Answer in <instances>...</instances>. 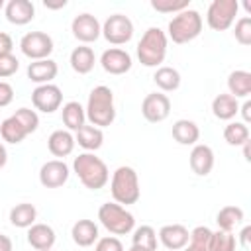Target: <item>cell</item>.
<instances>
[{
    "label": "cell",
    "instance_id": "obj_12",
    "mask_svg": "<svg viewBox=\"0 0 251 251\" xmlns=\"http://www.w3.org/2000/svg\"><path fill=\"white\" fill-rule=\"evenodd\" d=\"M141 114L151 124H159V122L167 120L169 114H171V100H169V96L163 94V92L147 94L143 98V102H141Z\"/></svg>",
    "mask_w": 251,
    "mask_h": 251
},
{
    "label": "cell",
    "instance_id": "obj_4",
    "mask_svg": "<svg viewBox=\"0 0 251 251\" xmlns=\"http://www.w3.org/2000/svg\"><path fill=\"white\" fill-rule=\"evenodd\" d=\"M202 16L198 10H192V8H186L178 14L173 16V20L169 22L167 25V39H171L173 43H188L192 39H196L202 31Z\"/></svg>",
    "mask_w": 251,
    "mask_h": 251
},
{
    "label": "cell",
    "instance_id": "obj_50",
    "mask_svg": "<svg viewBox=\"0 0 251 251\" xmlns=\"http://www.w3.org/2000/svg\"><path fill=\"white\" fill-rule=\"evenodd\" d=\"M129 251H147V249H143V247H137V245H131V247H129Z\"/></svg>",
    "mask_w": 251,
    "mask_h": 251
},
{
    "label": "cell",
    "instance_id": "obj_40",
    "mask_svg": "<svg viewBox=\"0 0 251 251\" xmlns=\"http://www.w3.org/2000/svg\"><path fill=\"white\" fill-rule=\"evenodd\" d=\"M94 251H124V245L116 235H106V237H98Z\"/></svg>",
    "mask_w": 251,
    "mask_h": 251
},
{
    "label": "cell",
    "instance_id": "obj_44",
    "mask_svg": "<svg viewBox=\"0 0 251 251\" xmlns=\"http://www.w3.org/2000/svg\"><path fill=\"white\" fill-rule=\"evenodd\" d=\"M249 237H251V226H245V227L241 229V233H239V243H241L243 249L249 247Z\"/></svg>",
    "mask_w": 251,
    "mask_h": 251
},
{
    "label": "cell",
    "instance_id": "obj_37",
    "mask_svg": "<svg viewBox=\"0 0 251 251\" xmlns=\"http://www.w3.org/2000/svg\"><path fill=\"white\" fill-rule=\"evenodd\" d=\"M233 35H235V41L241 43V45H251V18L249 16H243L235 22V29H233Z\"/></svg>",
    "mask_w": 251,
    "mask_h": 251
},
{
    "label": "cell",
    "instance_id": "obj_23",
    "mask_svg": "<svg viewBox=\"0 0 251 251\" xmlns=\"http://www.w3.org/2000/svg\"><path fill=\"white\" fill-rule=\"evenodd\" d=\"M75 143H78L82 149H86L88 153H92V151H96V149H100L102 147V143H104V131L100 129V127H96V126H82L80 129H76L75 131Z\"/></svg>",
    "mask_w": 251,
    "mask_h": 251
},
{
    "label": "cell",
    "instance_id": "obj_8",
    "mask_svg": "<svg viewBox=\"0 0 251 251\" xmlns=\"http://www.w3.org/2000/svg\"><path fill=\"white\" fill-rule=\"evenodd\" d=\"M102 35L112 45H124L133 37V22L124 14H112L102 24Z\"/></svg>",
    "mask_w": 251,
    "mask_h": 251
},
{
    "label": "cell",
    "instance_id": "obj_15",
    "mask_svg": "<svg viewBox=\"0 0 251 251\" xmlns=\"http://www.w3.org/2000/svg\"><path fill=\"white\" fill-rule=\"evenodd\" d=\"M190 231L182 224H169L159 229V241L169 249V251H178L188 245Z\"/></svg>",
    "mask_w": 251,
    "mask_h": 251
},
{
    "label": "cell",
    "instance_id": "obj_16",
    "mask_svg": "<svg viewBox=\"0 0 251 251\" xmlns=\"http://www.w3.org/2000/svg\"><path fill=\"white\" fill-rule=\"evenodd\" d=\"M6 20L14 25H25L35 18V6L31 0H10L4 6Z\"/></svg>",
    "mask_w": 251,
    "mask_h": 251
},
{
    "label": "cell",
    "instance_id": "obj_46",
    "mask_svg": "<svg viewBox=\"0 0 251 251\" xmlns=\"http://www.w3.org/2000/svg\"><path fill=\"white\" fill-rule=\"evenodd\" d=\"M43 6L49 8V10H59V8H65V6H67V0H57V2H53V0H43Z\"/></svg>",
    "mask_w": 251,
    "mask_h": 251
},
{
    "label": "cell",
    "instance_id": "obj_34",
    "mask_svg": "<svg viewBox=\"0 0 251 251\" xmlns=\"http://www.w3.org/2000/svg\"><path fill=\"white\" fill-rule=\"evenodd\" d=\"M235 235L231 231L218 229L212 233V239L208 243V251H235Z\"/></svg>",
    "mask_w": 251,
    "mask_h": 251
},
{
    "label": "cell",
    "instance_id": "obj_28",
    "mask_svg": "<svg viewBox=\"0 0 251 251\" xmlns=\"http://www.w3.org/2000/svg\"><path fill=\"white\" fill-rule=\"evenodd\" d=\"M37 220V210L33 204L29 202H22V204H16L12 210H10V224L14 227H22V229H27L35 224Z\"/></svg>",
    "mask_w": 251,
    "mask_h": 251
},
{
    "label": "cell",
    "instance_id": "obj_20",
    "mask_svg": "<svg viewBox=\"0 0 251 251\" xmlns=\"http://www.w3.org/2000/svg\"><path fill=\"white\" fill-rule=\"evenodd\" d=\"M47 149L53 157H67L75 149V135L69 129H55L47 139Z\"/></svg>",
    "mask_w": 251,
    "mask_h": 251
},
{
    "label": "cell",
    "instance_id": "obj_41",
    "mask_svg": "<svg viewBox=\"0 0 251 251\" xmlns=\"http://www.w3.org/2000/svg\"><path fill=\"white\" fill-rule=\"evenodd\" d=\"M14 100V88L10 82L6 80H0V108H6L10 106Z\"/></svg>",
    "mask_w": 251,
    "mask_h": 251
},
{
    "label": "cell",
    "instance_id": "obj_10",
    "mask_svg": "<svg viewBox=\"0 0 251 251\" xmlns=\"http://www.w3.org/2000/svg\"><path fill=\"white\" fill-rule=\"evenodd\" d=\"M31 104L35 110L43 112V114H53L55 110L61 108L63 104V92L57 84L49 82V84H39L33 88L31 92Z\"/></svg>",
    "mask_w": 251,
    "mask_h": 251
},
{
    "label": "cell",
    "instance_id": "obj_27",
    "mask_svg": "<svg viewBox=\"0 0 251 251\" xmlns=\"http://www.w3.org/2000/svg\"><path fill=\"white\" fill-rule=\"evenodd\" d=\"M227 88L233 98H247L251 94V73L237 69L227 76Z\"/></svg>",
    "mask_w": 251,
    "mask_h": 251
},
{
    "label": "cell",
    "instance_id": "obj_36",
    "mask_svg": "<svg viewBox=\"0 0 251 251\" xmlns=\"http://www.w3.org/2000/svg\"><path fill=\"white\" fill-rule=\"evenodd\" d=\"M151 8L161 14H178L190 8V0H151Z\"/></svg>",
    "mask_w": 251,
    "mask_h": 251
},
{
    "label": "cell",
    "instance_id": "obj_31",
    "mask_svg": "<svg viewBox=\"0 0 251 251\" xmlns=\"http://www.w3.org/2000/svg\"><path fill=\"white\" fill-rule=\"evenodd\" d=\"M243 218H245V214L239 206H224L216 216V224L224 231H233L243 222Z\"/></svg>",
    "mask_w": 251,
    "mask_h": 251
},
{
    "label": "cell",
    "instance_id": "obj_53",
    "mask_svg": "<svg viewBox=\"0 0 251 251\" xmlns=\"http://www.w3.org/2000/svg\"><path fill=\"white\" fill-rule=\"evenodd\" d=\"M49 251H51V249H49Z\"/></svg>",
    "mask_w": 251,
    "mask_h": 251
},
{
    "label": "cell",
    "instance_id": "obj_3",
    "mask_svg": "<svg viewBox=\"0 0 251 251\" xmlns=\"http://www.w3.org/2000/svg\"><path fill=\"white\" fill-rule=\"evenodd\" d=\"M110 192L116 204L120 206H129L135 204L141 196V188H139V176L135 173V169L122 165L112 173V180H110Z\"/></svg>",
    "mask_w": 251,
    "mask_h": 251
},
{
    "label": "cell",
    "instance_id": "obj_21",
    "mask_svg": "<svg viewBox=\"0 0 251 251\" xmlns=\"http://www.w3.org/2000/svg\"><path fill=\"white\" fill-rule=\"evenodd\" d=\"M71 235L78 247H90L98 241V226L92 220H78L73 224Z\"/></svg>",
    "mask_w": 251,
    "mask_h": 251
},
{
    "label": "cell",
    "instance_id": "obj_38",
    "mask_svg": "<svg viewBox=\"0 0 251 251\" xmlns=\"http://www.w3.org/2000/svg\"><path fill=\"white\" fill-rule=\"evenodd\" d=\"M212 229L208 227V226H198V227H194L192 231H190V243L192 245H198V247H208V243H210V239H212Z\"/></svg>",
    "mask_w": 251,
    "mask_h": 251
},
{
    "label": "cell",
    "instance_id": "obj_2",
    "mask_svg": "<svg viewBox=\"0 0 251 251\" xmlns=\"http://www.w3.org/2000/svg\"><path fill=\"white\" fill-rule=\"evenodd\" d=\"M73 171L78 176V180L88 188V190H100L108 184L110 180V171L106 163L96 157L94 153H80L73 161Z\"/></svg>",
    "mask_w": 251,
    "mask_h": 251
},
{
    "label": "cell",
    "instance_id": "obj_1",
    "mask_svg": "<svg viewBox=\"0 0 251 251\" xmlns=\"http://www.w3.org/2000/svg\"><path fill=\"white\" fill-rule=\"evenodd\" d=\"M86 120L90 122V126L96 127H108L114 124L116 120V106H114V92L110 86H94L88 94V102L84 108Z\"/></svg>",
    "mask_w": 251,
    "mask_h": 251
},
{
    "label": "cell",
    "instance_id": "obj_11",
    "mask_svg": "<svg viewBox=\"0 0 251 251\" xmlns=\"http://www.w3.org/2000/svg\"><path fill=\"white\" fill-rule=\"evenodd\" d=\"M71 31H73L75 39H78L82 45H86V43L96 41L102 35V25L96 20V16L84 12V14L75 16V20L71 22Z\"/></svg>",
    "mask_w": 251,
    "mask_h": 251
},
{
    "label": "cell",
    "instance_id": "obj_30",
    "mask_svg": "<svg viewBox=\"0 0 251 251\" xmlns=\"http://www.w3.org/2000/svg\"><path fill=\"white\" fill-rule=\"evenodd\" d=\"M155 84L163 90V92H173L180 86V73L173 67H157L155 75H153Z\"/></svg>",
    "mask_w": 251,
    "mask_h": 251
},
{
    "label": "cell",
    "instance_id": "obj_25",
    "mask_svg": "<svg viewBox=\"0 0 251 251\" xmlns=\"http://www.w3.org/2000/svg\"><path fill=\"white\" fill-rule=\"evenodd\" d=\"M173 137L180 145H196L200 139V127L192 120H176L173 124Z\"/></svg>",
    "mask_w": 251,
    "mask_h": 251
},
{
    "label": "cell",
    "instance_id": "obj_18",
    "mask_svg": "<svg viewBox=\"0 0 251 251\" xmlns=\"http://www.w3.org/2000/svg\"><path fill=\"white\" fill-rule=\"evenodd\" d=\"M55 229L47 224H33L31 227H27V243L35 249V251H49L55 245Z\"/></svg>",
    "mask_w": 251,
    "mask_h": 251
},
{
    "label": "cell",
    "instance_id": "obj_22",
    "mask_svg": "<svg viewBox=\"0 0 251 251\" xmlns=\"http://www.w3.org/2000/svg\"><path fill=\"white\" fill-rule=\"evenodd\" d=\"M69 63H71V69L78 75H88L92 69H94V63H96V55L92 51V47L88 45H78L71 51V57H69Z\"/></svg>",
    "mask_w": 251,
    "mask_h": 251
},
{
    "label": "cell",
    "instance_id": "obj_9",
    "mask_svg": "<svg viewBox=\"0 0 251 251\" xmlns=\"http://www.w3.org/2000/svg\"><path fill=\"white\" fill-rule=\"evenodd\" d=\"M20 49L31 61L49 59L53 53V39L45 31H29L20 39Z\"/></svg>",
    "mask_w": 251,
    "mask_h": 251
},
{
    "label": "cell",
    "instance_id": "obj_19",
    "mask_svg": "<svg viewBox=\"0 0 251 251\" xmlns=\"http://www.w3.org/2000/svg\"><path fill=\"white\" fill-rule=\"evenodd\" d=\"M59 73V67L53 59H41V61H31L27 65V78L31 82L39 84H49Z\"/></svg>",
    "mask_w": 251,
    "mask_h": 251
},
{
    "label": "cell",
    "instance_id": "obj_13",
    "mask_svg": "<svg viewBox=\"0 0 251 251\" xmlns=\"http://www.w3.org/2000/svg\"><path fill=\"white\" fill-rule=\"evenodd\" d=\"M69 167L63 159H51L39 169V182L45 188H59L69 180Z\"/></svg>",
    "mask_w": 251,
    "mask_h": 251
},
{
    "label": "cell",
    "instance_id": "obj_33",
    "mask_svg": "<svg viewBox=\"0 0 251 251\" xmlns=\"http://www.w3.org/2000/svg\"><path fill=\"white\" fill-rule=\"evenodd\" d=\"M131 243L137 247H143L147 251H155L157 249V231L151 226H139L133 229Z\"/></svg>",
    "mask_w": 251,
    "mask_h": 251
},
{
    "label": "cell",
    "instance_id": "obj_6",
    "mask_svg": "<svg viewBox=\"0 0 251 251\" xmlns=\"http://www.w3.org/2000/svg\"><path fill=\"white\" fill-rule=\"evenodd\" d=\"M98 220L112 235H126V233L133 231V227H135L133 214L116 202L102 204L98 210Z\"/></svg>",
    "mask_w": 251,
    "mask_h": 251
},
{
    "label": "cell",
    "instance_id": "obj_5",
    "mask_svg": "<svg viewBox=\"0 0 251 251\" xmlns=\"http://www.w3.org/2000/svg\"><path fill=\"white\" fill-rule=\"evenodd\" d=\"M167 33L161 27H149L137 43V59L143 67H159L167 57Z\"/></svg>",
    "mask_w": 251,
    "mask_h": 251
},
{
    "label": "cell",
    "instance_id": "obj_26",
    "mask_svg": "<svg viewBox=\"0 0 251 251\" xmlns=\"http://www.w3.org/2000/svg\"><path fill=\"white\" fill-rule=\"evenodd\" d=\"M61 118H63V124L69 131H76L84 126L86 122V114H84V108L80 102L76 100H71L67 104H63V110H61Z\"/></svg>",
    "mask_w": 251,
    "mask_h": 251
},
{
    "label": "cell",
    "instance_id": "obj_43",
    "mask_svg": "<svg viewBox=\"0 0 251 251\" xmlns=\"http://www.w3.org/2000/svg\"><path fill=\"white\" fill-rule=\"evenodd\" d=\"M239 112H241V116H243V124L247 126V124L251 122V102L245 100L243 106H239Z\"/></svg>",
    "mask_w": 251,
    "mask_h": 251
},
{
    "label": "cell",
    "instance_id": "obj_47",
    "mask_svg": "<svg viewBox=\"0 0 251 251\" xmlns=\"http://www.w3.org/2000/svg\"><path fill=\"white\" fill-rule=\"evenodd\" d=\"M6 163H8V151H6L4 143L0 141V169H4V167H6Z\"/></svg>",
    "mask_w": 251,
    "mask_h": 251
},
{
    "label": "cell",
    "instance_id": "obj_29",
    "mask_svg": "<svg viewBox=\"0 0 251 251\" xmlns=\"http://www.w3.org/2000/svg\"><path fill=\"white\" fill-rule=\"evenodd\" d=\"M0 137L6 143L18 145V143H22L27 137V131L22 127V124L14 116H10V118H6V120L0 122Z\"/></svg>",
    "mask_w": 251,
    "mask_h": 251
},
{
    "label": "cell",
    "instance_id": "obj_35",
    "mask_svg": "<svg viewBox=\"0 0 251 251\" xmlns=\"http://www.w3.org/2000/svg\"><path fill=\"white\" fill-rule=\"evenodd\" d=\"M12 116L22 124V127L27 131V135L33 133V131L39 127V116H37V112L31 110V108H20V110H16V114H12Z\"/></svg>",
    "mask_w": 251,
    "mask_h": 251
},
{
    "label": "cell",
    "instance_id": "obj_24",
    "mask_svg": "<svg viewBox=\"0 0 251 251\" xmlns=\"http://www.w3.org/2000/svg\"><path fill=\"white\" fill-rule=\"evenodd\" d=\"M212 114L218 120H233L239 114V102L237 98H233L229 92L227 94H218L212 100Z\"/></svg>",
    "mask_w": 251,
    "mask_h": 251
},
{
    "label": "cell",
    "instance_id": "obj_49",
    "mask_svg": "<svg viewBox=\"0 0 251 251\" xmlns=\"http://www.w3.org/2000/svg\"><path fill=\"white\" fill-rule=\"evenodd\" d=\"M184 251H208V247H198V245H192V243H188V245L184 247Z\"/></svg>",
    "mask_w": 251,
    "mask_h": 251
},
{
    "label": "cell",
    "instance_id": "obj_14",
    "mask_svg": "<svg viewBox=\"0 0 251 251\" xmlns=\"http://www.w3.org/2000/svg\"><path fill=\"white\" fill-rule=\"evenodd\" d=\"M131 63H133L131 55L126 49H120V47H110L100 57L102 69L110 75H126L131 69Z\"/></svg>",
    "mask_w": 251,
    "mask_h": 251
},
{
    "label": "cell",
    "instance_id": "obj_48",
    "mask_svg": "<svg viewBox=\"0 0 251 251\" xmlns=\"http://www.w3.org/2000/svg\"><path fill=\"white\" fill-rule=\"evenodd\" d=\"M241 147H243V157H245V161H251V141H245Z\"/></svg>",
    "mask_w": 251,
    "mask_h": 251
},
{
    "label": "cell",
    "instance_id": "obj_39",
    "mask_svg": "<svg viewBox=\"0 0 251 251\" xmlns=\"http://www.w3.org/2000/svg\"><path fill=\"white\" fill-rule=\"evenodd\" d=\"M20 69V61L16 59V55H2L0 57V78H8L12 75H16Z\"/></svg>",
    "mask_w": 251,
    "mask_h": 251
},
{
    "label": "cell",
    "instance_id": "obj_51",
    "mask_svg": "<svg viewBox=\"0 0 251 251\" xmlns=\"http://www.w3.org/2000/svg\"><path fill=\"white\" fill-rule=\"evenodd\" d=\"M243 6H245V10H247V14H251V4H249V2H245Z\"/></svg>",
    "mask_w": 251,
    "mask_h": 251
},
{
    "label": "cell",
    "instance_id": "obj_7",
    "mask_svg": "<svg viewBox=\"0 0 251 251\" xmlns=\"http://www.w3.org/2000/svg\"><path fill=\"white\" fill-rule=\"evenodd\" d=\"M237 12H239L237 0H214L208 6L206 22L214 31H226L233 25Z\"/></svg>",
    "mask_w": 251,
    "mask_h": 251
},
{
    "label": "cell",
    "instance_id": "obj_17",
    "mask_svg": "<svg viewBox=\"0 0 251 251\" xmlns=\"http://www.w3.org/2000/svg\"><path fill=\"white\" fill-rule=\"evenodd\" d=\"M188 163H190V169H192L194 175H198V176L210 175L212 169H214V151H212V147L206 145V143H196L190 151Z\"/></svg>",
    "mask_w": 251,
    "mask_h": 251
},
{
    "label": "cell",
    "instance_id": "obj_42",
    "mask_svg": "<svg viewBox=\"0 0 251 251\" xmlns=\"http://www.w3.org/2000/svg\"><path fill=\"white\" fill-rule=\"evenodd\" d=\"M14 49V41L6 31H0V57L2 55H10Z\"/></svg>",
    "mask_w": 251,
    "mask_h": 251
},
{
    "label": "cell",
    "instance_id": "obj_52",
    "mask_svg": "<svg viewBox=\"0 0 251 251\" xmlns=\"http://www.w3.org/2000/svg\"><path fill=\"white\" fill-rule=\"evenodd\" d=\"M4 6H6V2H4V0H0V10H4Z\"/></svg>",
    "mask_w": 251,
    "mask_h": 251
},
{
    "label": "cell",
    "instance_id": "obj_45",
    "mask_svg": "<svg viewBox=\"0 0 251 251\" xmlns=\"http://www.w3.org/2000/svg\"><path fill=\"white\" fill-rule=\"evenodd\" d=\"M0 251H14V243L8 235L0 233Z\"/></svg>",
    "mask_w": 251,
    "mask_h": 251
},
{
    "label": "cell",
    "instance_id": "obj_32",
    "mask_svg": "<svg viewBox=\"0 0 251 251\" xmlns=\"http://www.w3.org/2000/svg\"><path fill=\"white\" fill-rule=\"evenodd\" d=\"M224 139L227 145L241 147L245 141H249V127L243 122H229L224 127Z\"/></svg>",
    "mask_w": 251,
    "mask_h": 251
}]
</instances>
